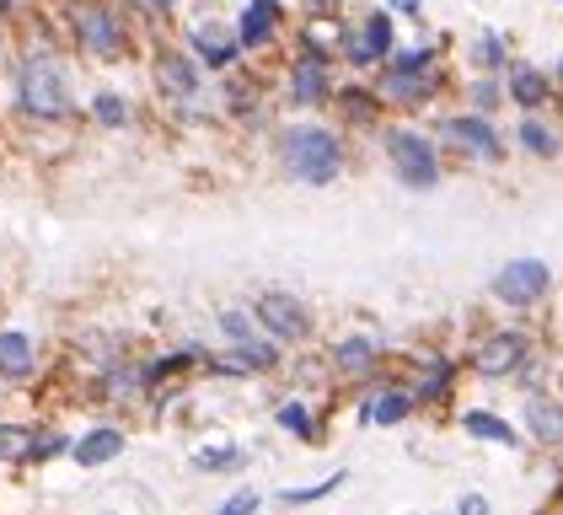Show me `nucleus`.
Listing matches in <instances>:
<instances>
[{"instance_id":"24","label":"nucleus","mask_w":563,"mask_h":515,"mask_svg":"<svg viewBox=\"0 0 563 515\" xmlns=\"http://www.w3.org/2000/svg\"><path fill=\"white\" fill-rule=\"evenodd\" d=\"M91 119L102 129H124L130 124V102H124L119 91H97V97H91Z\"/></svg>"},{"instance_id":"10","label":"nucleus","mask_w":563,"mask_h":515,"mask_svg":"<svg viewBox=\"0 0 563 515\" xmlns=\"http://www.w3.org/2000/svg\"><path fill=\"white\" fill-rule=\"evenodd\" d=\"M349 59H354V65H382V59H391V17L387 11H371V17H365V28L349 39Z\"/></svg>"},{"instance_id":"30","label":"nucleus","mask_w":563,"mask_h":515,"mask_svg":"<svg viewBox=\"0 0 563 515\" xmlns=\"http://www.w3.org/2000/svg\"><path fill=\"white\" fill-rule=\"evenodd\" d=\"M258 505H263L258 489H242V494H231V500L220 505V515H247V511H258Z\"/></svg>"},{"instance_id":"15","label":"nucleus","mask_w":563,"mask_h":515,"mask_svg":"<svg viewBox=\"0 0 563 515\" xmlns=\"http://www.w3.org/2000/svg\"><path fill=\"white\" fill-rule=\"evenodd\" d=\"M445 134L462 145V151H473V156H483V162H499L505 156V145H499V134L483 124V119H451L445 124Z\"/></svg>"},{"instance_id":"35","label":"nucleus","mask_w":563,"mask_h":515,"mask_svg":"<svg viewBox=\"0 0 563 515\" xmlns=\"http://www.w3.org/2000/svg\"><path fill=\"white\" fill-rule=\"evenodd\" d=\"M477 102H483V108H494V102H499V91H494V81H477Z\"/></svg>"},{"instance_id":"37","label":"nucleus","mask_w":563,"mask_h":515,"mask_svg":"<svg viewBox=\"0 0 563 515\" xmlns=\"http://www.w3.org/2000/svg\"><path fill=\"white\" fill-rule=\"evenodd\" d=\"M151 6H156V11H167V6H177V0H151Z\"/></svg>"},{"instance_id":"7","label":"nucleus","mask_w":563,"mask_h":515,"mask_svg":"<svg viewBox=\"0 0 563 515\" xmlns=\"http://www.w3.org/2000/svg\"><path fill=\"white\" fill-rule=\"evenodd\" d=\"M430 65V48H413V54H402V59H391L387 70H382V86L376 91H387L391 102H424L434 86L419 76Z\"/></svg>"},{"instance_id":"23","label":"nucleus","mask_w":563,"mask_h":515,"mask_svg":"<svg viewBox=\"0 0 563 515\" xmlns=\"http://www.w3.org/2000/svg\"><path fill=\"white\" fill-rule=\"evenodd\" d=\"M194 468L199 472H242L247 468V451H242V446H210V451L194 457Z\"/></svg>"},{"instance_id":"28","label":"nucleus","mask_w":563,"mask_h":515,"mask_svg":"<svg viewBox=\"0 0 563 515\" xmlns=\"http://www.w3.org/2000/svg\"><path fill=\"white\" fill-rule=\"evenodd\" d=\"M279 429L311 440V435H317V429H311V408H306V403H285V408H279Z\"/></svg>"},{"instance_id":"27","label":"nucleus","mask_w":563,"mask_h":515,"mask_svg":"<svg viewBox=\"0 0 563 515\" xmlns=\"http://www.w3.org/2000/svg\"><path fill=\"white\" fill-rule=\"evenodd\" d=\"M445 382H451V365H445V360H434L430 371H424V376H419V392H413V397H419V403H424V397H445Z\"/></svg>"},{"instance_id":"34","label":"nucleus","mask_w":563,"mask_h":515,"mask_svg":"<svg viewBox=\"0 0 563 515\" xmlns=\"http://www.w3.org/2000/svg\"><path fill=\"white\" fill-rule=\"evenodd\" d=\"M391 11H402V17H424V0H391Z\"/></svg>"},{"instance_id":"12","label":"nucleus","mask_w":563,"mask_h":515,"mask_svg":"<svg viewBox=\"0 0 563 515\" xmlns=\"http://www.w3.org/2000/svg\"><path fill=\"white\" fill-rule=\"evenodd\" d=\"M274 28H279V6L274 0H247L242 22H236V43L242 48H268L274 43Z\"/></svg>"},{"instance_id":"33","label":"nucleus","mask_w":563,"mask_h":515,"mask_svg":"<svg viewBox=\"0 0 563 515\" xmlns=\"http://www.w3.org/2000/svg\"><path fill=\"white\" fill-rule=\"evenodd\" d=\"M488 511V500L483 494H462V515H483Z\"/></svg>"},{"instance_id":"22","label":"nucleus","mask_w":563,"mask_h":515,"mask_svg":"<svg viewBox=\"0 0 563 515\" xmlns=\"http://www.w3.org/2000/svg\"><path fill=\"white\" fill-rule=\"evenodd\" d=\"M344 483H349V472H328L322 483H306V489H279L274 500H279V505H317V500H328V494H333V489H344Z\"/></svg>"},{"instance_id":"25","label":"nucleus","mask_w":563,"mask_h":515,"mask_svg":"<svg viewBox=\"0 0 563 515\" xmlns=\"http://www.w3.org/2000/svg\"><path fill=\"white\" fill-rule=\"evenodd\" d=\"M408 408H413V403H408L402 392H382V397L365 403V419H371V425H397V419H408Z\"/></svg>"},{"instance_id":"20","label":"nucleus","mask_w":563,"mask_h":515,"mask_svg":"<svg viewBox=\"0 0 563 515\" xmlns=\"http://www.w3.org/2000/svg\"><path fill=\"white\" fill-rule=\"evenodd\" d=\"M376 354H382V343H371V339H344L339 349H333V365H339L344 376H360V371H371V365H376Z\"/></svg>"},{"instance_id":"32","label":"nucleus","mask_w":563,"mask_h":515,"mask_svg":"<svg viewBox=\"0 0 563 515\" xmlns=\"http://www.w3.org/2000/svg\"><path fill=\"white\" fill-rule=\"evenodd\" d=\"M477 59H483V65H499V59H505V48H499V33H483V39H477Z\"/></svg>"},{"instance_id":"21","label":"nucleus","mask_w":563,"mask_h":515,"mask_svg":"<svg viewBox=\"0 0 563 515\" xmlns=\"http://www.w3.org/2000/svg\"><path fill=\"white\" fill-rule=\"evenodd\" d=\"M510 97H516L520 108L548 102V76H542V70H531V65H516V70H510Z\"/></svg>"},{"instance_id":"5","label":"nucleus","mask_w":563,"mask_h":515,"mask_svg":"<svg viewBox=\"0 0 563 515\" xmlns=\"http://www.w3.org/2000/svg\"><path fill=\"white\" fill-rule=\"evenodd\" d=\"M70 28H76V39L87 43L91 54H119V48H124V28H119V17H113L102 0L76 6V11H70Z\"/></svg>"},{"instance_id":"1","label":"nucleus","mask_w":563,"mask_h":515,"mask_svg":"<svg viewBox=\"0 0 563 515\" xmlns=\"http://www.w3.org/2000/svg\"><path fill=\"white\" fill-rule=\"evenodd\" d=\"M279 151H285L290 177H301V183H311V188H322V183H333V177L344 172V145H339V134H333V129H322V124L285 129Z\"/></svg>"},{"instance_id":"8","label":"nucleus","mask_w":563,"mask_h":515,"mask_svg":"<svg viewBox=\"0 0 563 515\" xmlns=\"http://www.w3.org/2000/svg\"><path fill=\"white\" fill-rule=\"evenodd\" d=\"M65 451V435H38L33 425H0V462H48Z\"/></svg>"},{"instance_id":"31","label":"nucleus","mask_w":563,"mask_h":515,"mask_svg":"<svg viewBox=\"0 0 563 515\" xmlns=\"http://www.w3.org/2000/svg\"><path fill=\"white\" fill-rule=\"evenodd\" d=\"M134 386H140V371H113L108 376V397H130Z\"/></svg>"},{"instance_id":"29","label":"nucleus","mask_w":563,"mask_h":515,"mask_svg":"<svg viewBox=\"0 0 563 515\" xmlns=\"http://www.w3.org/2000/svg\"><path fill=\"white\" fill-rule=\"evenodd\" d=\"M220 328H225V339L231 343H253L258 339V333H253V322H247L242 311H225V317H220Z\"/></svg>"},{"instance_id":"2","label":"nucleus","mask_w":563,"mask_h":515,"mask_svg":"<svg viewBox=\"0 0 563 515\" xmlns=\"http://www.w3.org/2000/svg\"><path fill=\"white\" fill-rule=\"evenodd\" d=\"M16 102L33 113V119H65L76 102H70V91H65V70L44 59V54H33L27 65H22V76H16Z\"/></svg>"},{"instance_id":"18","label":"nucleus","mask_w":563,"mask_h":515,"mask_svg":"<svg viewBox=\"0 0 563 515\" xmlns=\"http://www.w3.org/2000/svg\"><path fill=\"white\" fill-rule=\"evenodd\" d=\"M526 425H531V435H537L542 446H559L563 440V408L548 403V397H531V403H526Z\"/></svg>"},{"instance_id":"39","label":"nucleus","mask_w":563,"mask_h":515,"mask_svg":"<svg viewBox=\"0 0 563 515\" xmlns=\"http://www.w3.org/2000/svg\"><path fill=\"white\" fill-rule=\"evenodd\" d=\"M559 81H563V65H559Z\"/></svg>"},{"instance_id":"19","label":"nucleus","mask_w":563,"mask_h":515,"mask_svg":"<svg viewBox=\"0 0 563 515\" xmlns=\"http://www.w3.org/2000/svg\"><path fill=\"white\" fill-rule=\"evenodd\" d=\"M462 429H467V435H477V440H494V446H516V440H520V435L505 425L499 414H483V408H467V414H462Z\"/></svg>"},{"instance_id":"26","label":"nucleus","mask_w":563,"mask_h":515,"mask_svg":"<svg viewBox=\"0 0 563 515\" xmlns=\"http://www.w3.org/2000/svg\"><path fill=\"white\" fill-rule=\"evenodd\" d=\"M520 145H526L531 156H553V151H559V140L537 124V119H526V124H520Z\"/></svg>"},{"instance_id":"4","label":"nucleus","mask_w":563,"mask_h":515,"mask_svg":"<svg viewBox=\"0 0 563 515\" xmlns=\"http://www.w3.org/2000/svg\"><path fill=\"white\" fill-rule=\"evenodd\" d=\"M548 291H553V269L542 258H510L494 274V296L505 300V306H537Z\"/></svg>"},{"instance_id":"38","label":"nucleus","mask_w":563,"mask_h":515,"mask_svg":"<svg viewBox=\"0 0 563 515\" xmlns=\"http://www.w3.org/2000/svg\"><path fill=\"white\" fill-rule=\"evenodd\" d=\"M311 6H317V11H322V6H328V0H311Z\"/></svg>"},{"instance_id":"13","label":"nucleus","mask_w":563,"mask_h":515,"mask_svg":"<svg viewBox=\"0 0 563 515\" xmlns=\"http://www.w3.org/2000/svg\"><path fill=\"white\" fill-rule=\"evenodd\" d=\"M33 365H38V343L27 339V333H16V328H5L0 333V376L5 382H27Z\"/></svg>"},{"instance_id":"17","label":"nucleus","mask_w":563,"mask_h":515,"mask_svg":"<svg viewBox=\"0 0 563 515\" xmlns=\"http://www.w3.org/2000/svg\"><path fill=\"white\" fill-rule=\"evenodd\" d=\"M156 81H162V91H173L177 102H188V97L199 91V70H194L188 59H177V54H162V65H156Z\"/></svg>"},{"instance_id":"3","label":"nucleus","mask_w":563,"mask_h":515,"mask_svg":"<svg viewBox=\"0 0 563 515\" xmlns=\"http://www.w3.org/2000/svg\"><path fill=\"white\" fill-rule=\"evenodd\" d=\"M387 156H391V172L408 183V188H434L440 183V162H434V145L424 134L413 129H387Z\"/></svg>"},{"instance_id":"6","label":"nucleus","mask_w":563,"mask_h":515,"mask_svg":"<svg viewBox=\"0 0 563 515\" xmlns=\"http://www.w3.org/2000/svg\"><path fill=\"white\" fill-rule=\"evenodd\" d=\"M258 322L279 343H301L306 333H311V317H306V306L296 296H285V291H268V296H258Z\"/></svg>"},{"instance_id":"11","label":"nucleus","mask_w":563,"mask_h":515,"mask_svg":"<svg viewBox=\"0 0 563 515\" xmlns=\"http://www.w3.org/2000/svg\"><path fill=\"white\" fill-rule=\"evenodd\" d=\"M70 457H76V468H108L113 457H124V429H113V425H97L87 429L76 446H70Z\"/></svg>"},{"instance_id":"14","label":"nucleus","mask_w":563,"mask_h":515,"mask_svg":"<svg viewBox=\"0 0 563 515\" xmlns=\"http://www.w3.org/2000/svg\"><path fill=\"white\" fill-rule=\"evenodd\" d=\"M290 97L296 102H322L328 97V54L306 48V59L290 70Z\"/></svg>"},{"instance_id":"36","label":"nucleus","mask_w":563,"mask_h":515,"mask_svg":"<svg viewBox=\"0 0 563 515\" xmlns=\"http://www.w3.org/2000/svg\"><path fill=\"white\" fill-rule=\"evenodd\" d=\"M5 11H16V0H0V17H5Z\"/></svg>"},{"instance_id":"16","label":"nucleus","mask_w":563,"mask_h":515,"mask_svg":"<svg viewBox=\"0 0 563 515\" xmlns=\"http://www.w3.org/2000/svg\"><path fill=\"white\" fill-rule=\"evenodd\" d=\"M194 48H199V59H205L210 70H220V65H231V59L242 54V43H236V33H220V28H194Z\"/></svg>"},{"instance_id":"9","label":"nucleus","mask_w":563,"mask_h":515,"mask_svg":"<svg viewBox=\"0 0 563 515\" xmlns=\"http://www.w3.org/2000/svg\"><path fill=\"white\" fill-rule=\"evenodd\" d=\"M526 333H488V339L477 343V354H473V371L477 376H510V371H520V360H526Z\"/></svg>"}]
</instances>
